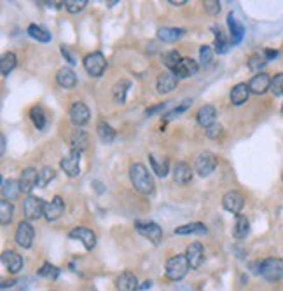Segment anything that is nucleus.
<instances>
[{
  "instance_id": "1",
  "label": "nucleus",
  "mask_w": 283,
  "mask_h": 291,
  "mask_svg": "<svg viewBox=\"0 0 283 291\" xmlns=\"http://www.w3.org/2000/svg\"><path fill=\"white\" fill-rule=\"evenodd\" d=\"M129 180H132L135 190L140 192L142 196H150L154 192V180H152L150 173L147 171V167L143 164H132V167H129Z\"/></svg>"
},
{
  "instance_id": "2",
  "label": "nucleus",
  "mask_w": 283,
  "mask_h": 291,
  "mask_svg": "<svg viewBox=\"0 0 283 291\" xmlns=\"http://www.w3.org/2000/svg\"><path fill=\"white\" fill-rule=\"evenodd\" d=\"M189 269H191V265H189L185 255L171 256V258L166 261V277L170 281H180L187 276Z\"/></svg>"
},
{
  "instance_id": "3",
  "label": "nucleus",
  "mask_w": 283,
  "mask_h": 291,
  "mask_svg": "<svg viewBox=\"0 0 283 291\" xmlns=\"http://www.w3.org/2000/svg\"><path fill=\"white\" fill-rule=\"evenodd\" d=\"M259 274L269 282L280 281L283 277V260L280 258H266L260 261Z\"/></svg>"
},
{
  "instance_id": "4",
  "label": "nucleus",
  "mask_w": 283,
  "mask_h": 291,
  "mask_svg": "<svg viewBox=\"0 0 283 291\" xmlns=\"http://www.w3.org/2000/svg\"><path fill=\"white\" fill-rule=\"evenodd\" d=\"M84 68L91 77H101L107 70V60L101 53H91L84 58Z\"/></svg>"
},
{
  "instance_id": "5",
  "label": "nucleus",
  "mask_w": 283,
  "mask_h": 291,
  "mask_svg": "<svg viewBox=\"0 0 283 291\" xmlns=\"http://www.w3.org/2000/svg\"><path fill=\"white\" fill-rule=\"evenodd\" d=\"M135 229L138 234H142L145 239H149L152 244L158 246L163 241V229L154 222H135Z\"/></svg>"
},
{
  "instance_id": "6",
  "label": "nucleus",
  "mask_w": 283,
  "mask_h": 291,
  "mask_svg": "<svg viewBox=\"0 0 283 291\" xmlns=\"http://www.w3.org/2000/svg\"><path fill=\"white\" fill-rule=\"evenodd\" d=\"M44 208H46V202L40 199V197L35 196H28L23 202V213L27 222L30 220H39V218L44 214Z\"/></svg>"
},
{
  "instance_id": "7",
  "label": "nucleus",
  "mask_w": 283,
  "mask_h": 291,
  "mask_svg": "<svg viewBox=\"0 0 283 291\" xmlns=\"http://www.w3.org/2000/svg\"><path fill=\"white\" fill-rule=\"evenodd\" d=\"M60 166L70 178L79 176V173H81V152L72 150L70 154H67L60 161Z\"/></svg>"
},
{
  "instance_id": "8",
  "label": "nucleus",
  "mask_w": 283,
  "mask_h": 291,
  "mask_svg": "<svg viewBox=\"0 0 283 291\" xmlns=\"http://www.w3.org/2000/svg\"><path fill=\"white\" fill-rule=\"evenodd\" d=\"M217 167V157L212 154V152H201L196 159V171L205 178V176H210Z\"/></svg>"
},
{
  "instance_id": "9",
  "label": "nucleus",
  "mask_w": 283,
  "mask_h": 291,
  "mask_svg": "<svg viewBox=\"0 0 283 291\" xmlns=\"http://www.w3.org/2000/svg\"><path fill=\"white\" fill-rule=\"evenodd\" d=\"M222 206L224 209L229 211V213L240 214V211H242L245 206V197L238 190H229L222 197Z\"/></svg>"
},
{
  "instance_id": "10",
  "label": "nucleus",
  "mask_w": 283,
  "mask_h": 291,
  "mask_svg": "<svg viewBox=\"0 0 283 291\" xmlns=\"http://www.w3.org/2000/svg\"><path fill=\"white\" fill-rule=\"evenodd\" d=\"M33 237H35V230H33V227L30 225V222H21L18 229H16V243H18L21 248L28 250V248H32Z\"/></svg>"
},
{
  "instance_id": "11",
  "label": "nucleus",
  "mask_w": 283,
  "mask_h": 291,
  "mask_svg": "<svg viewBox=\"0 0 283 291\" xmlns=\"http://www.w3.org/2000/svg\"><path fill=\"white\" fill-rule=\"evenodd\" d=\"M70 239H79L86 250H93V248L96 246V235L95 232L91 229H88V227H75V229L70 230L69 234Z\"/></svg>"
},
{
  "instance_id": "12",
  "label": "nucleus",
  "mask_w": 283,
  "mask_h": 291,
  "mask_svg": "<svg viewBox=\"0 0 283 291\" xmlns=\"http://www.w3.org/2000/svg\"><path fill=\"white\" fill-rule=\"evenodd\" d=\"M39 175L40 173L35 169V167H27L21 173V178H19V188L23 193H30L33 188L39 185Z\"/></svg>"
},
{
  "instance_id": "13",
  "label": "nucleus",
  "mask_w": 283,
  "mask_h": 291,
  "mask_svg": "<svg viewBox=\"0 0 283 291\" xmlns=\"http://www.w3.org/2000/svg\"><path fill=\"white\" fill-rule=\"evenodd\" d=\"M65 213V201L60 196H54L49 202H46L44 208V216L48 222H54Z\"/></svg>"
},
{
  "instance_id": "14",
  "label": "nucleus",
  "mask_w": 283,
  "mask_h": 291,
  "mask_svg": "<svg viewBox=\"0 0 283 291\" xmlns=\"http://www.w3.org/2000/svg\"><path fill=\"white\" fill-rule=\"evenodd\" d=\"M90 117H91L90 108H88L86 105L82 103V101H77V103L72 105V108H70V120H72V124H74V126L81 128V126H84L88 120H90Z\"/></svg>"
},
{
  "instance_id": "15",
  "label": "nucleus",
  "mask_w": 283,
  "mask_h": 291,
  "mask_svg": "<svg viewBox=\"0 0 283 291\" xmlns=\"http://www.w3.org/2000/svg\"><path fill=\"white\" fill-rule=\"evenodd\" d=\"M2 261H4L6 269L11 274H18L21 269H23V265H25L23 256H21L19 253L12 251V250H7V251L2 253Z\"/></svg>"
},
{
  "instance_id": "16",
  "label": "nucleus",
  "mask_w": 283,
  "mask_h": 291,
  "mask_svg": "<svg viewBox=\"0 0 283 291\" xmlns=\"http://www.w3.org/2000/svg\"><path fill=\"white\" fill-rule=\"evenodd\" d=\"M198 70H200V65H198L192 58H182L179 66L173 70V74L177 75V79H189L192 77V75H196Z\"/></svg>"
},
{
  "instance_id": "17",
  "label": "nucleus",
  "mask_w": 283,
  "mask_h": 291,
  "mask_svg": "<svg viewBox=\"0 0 283 291\" xmlns=\"http://www.w3.org/2000/svg\"><path fill=\"white\" fill-rule=\"evenodd\" d=\"M269 87H271V79H269V75L264 74V71L257 74L255 77H252V81L248 82V89H250V92H253V94H264Z\"/></svg>"
},
{
  "instance_id": "18",
  "label": "nucleus",
  "mask_w": 283,
  "mask_h": 291,
  "mask_svg": "<svg viewBox=\"0 0 283 291\" xmlns=\"http://www.w3.org/2000/svg\"><path fill=\"white\" fill-rule=\"evenodd\" d=\"M215 117H217V108H215L213 105H205V107H201L196 113L198 124L206 129L215 124Z\"/></svg>"
},
{
  "instance_id": "19",
  "label": "nucleus",
  "mask_w": 283,
  "mask_h": 291,
  "mask_svg": "<svg viewBox=\"0 0 283 291\" xmlns=\"http://www.w3.org/2000/svg\"><path fill=\"white\" fill-rule=\"evenodd\" d=\"M116 288L117 291H138V279L133 272H122L116 279Z\"/></svg>"
},
{
  "instance_id": "20",
  "label": "nucleus",
  "mask_w": 283,
  "mask_h": 291,
  "mask_svg": "<svg viewBox=\"0 0 283 291\" xmlns=\"http://www.w3.org/2000/svg\"><path fill=\"white\" fill-rule=\"evenodd\" d=\"M185 258H187L192 271L200 269L201 263H203V246H201V244L200 243L189 244L187 250H185Z\"/></svg>"
},
{
  "instance_id": "21",
  "label": "nucleus",
  "mask_w": 283,
  "mask_h": 291,
  "mask_svg": "<svg viewBox=\"0 0 283 291\" xmlns=\"http://www.w3.org/2000/svg\"><path fill=\"white\" fill-rule=\"evenodd\" d=\"M177 84H179V79L173 71H163L158 77V91L161 94H168L173 89H177Z\"/></svg>"
},
{
  "instance_id": "22",
  "label": "nucleus",
  "mask_w": 283,
  "mask_h": 291,
  "mask_svg": "<svg viewBox=\"0 0 283 291\" xmlns=\"http://www.w3.org/2000/svg\"><path fill=\"white\" fill-rule=\"evenodd\" d=\"M173 180L179 185H187L192 180V169L187 162H177L173 167Z\"/></svg>"
},
{
  "instance_id": "23",
  "label": "nucleus",
  "mask_w": 283,
  "mask_h": 291,
  "mask_svg": "<svg viewBox=\"0 0 283 291\" xmlns=\"http://www.w3.org/2000/svg\"><path fill=\"white\" fill-rule=\"evenodd\" d=\"M70 145H72V150H77V152H84L90 145V136H88L86 131L82 129H75L72 131L70 134Z\"/></svg>"
},
{
  "instance_id": "24",
  "label": "nucleus",
  "mask_w": 283,
  "mask_h": 291,
  "mask_svg": "<svg viewBox=\"0 0 283 291\" xmlns=\"http://www.w3.org/2000/svg\"><path fill=\"white\" fill-rule=\"evenodd\" d=\"M56 82L60 84L61 87H65V89H72V87H75V84H77V75H75V71L72 68L65 66V68L58 70Z\"/></svg>"
},
{
  "instance_id": "25",
  "label": "nucleus",
  "mask_w": 283,
  "mask_h": 291,
  "mask_svg": "<svg viewBox=\"0 0 283 291\" xmlns=\"http://www.w3.org/2000/svg\"><path fill=\"white\" fill-rule=\"evenodd\" d=\"M227 27H229V32H231V42H233V44H240L245 35V27L234 18L233 12L227 16Z\"/></svg>"
},
{
  "instance_id": "26",
  "label": "nucleus",
  "mask_w": 283,
  "mask_h": 291,
  "mask_svg": "<svg viewBox=\"0 0 283 291\" xmlns=\"http://www.w3.org/2000/svg\"><path fill=\"white\" fill-rule=\"evenodd\" d=\"M248 94H250V89H248V84H236V86L231 89V103L234 105V107H240V105H243L245 101L248 100Z\"/></svg>"
},
{
  "instance_id": "27",
  "label": "nucleus",
  "mask_w": 283,
  "mask_h": 291,
  "mask_svg": "<svg viewBox=\"0 0 283 291\" xmlns=\"http://www.w3.org/2000/svg\"><path fill=\"white\" fill-rule=\"evenodd\" d=\"M19 193H21V188H19V181L18 180L2 181V196H4V199H6V201L18 199Z\"/></svg>"
},
{
  "instance_id": "28",
  "label": "nucleus",
  "mask_w": 283,
  "mask_h": 291,
  "mask_svg": "<svg viewBox=\"0 0 283 291\" xmlns=\"http://www.w3.org/2000/svg\"><path fill=\"white\" fill-rule=\"evenodd\" d=\"M185 30L184 28H171V27H164L158 32V39L163 42H177L179 39H182Z\"/></svg>"
},
{
  "instance_id": "29",
  "label": "nucleus",
  "mask_w": 283,
  "mask_h": 291,
  "mask_svg": "<svg viewBox=\"0 0 283 291\" xmlns=\"http://www.w3.org/2000/svg\"><path fill=\"white\" fill-rule=\"evenodd\" d=\"M250 232V222H248L247 216L243 214H236V223L233 229V235L236 239H245Z\"/></svg>"
},
{
  "instance_id": "30",
  "label": "nucleus",
  "mask_w": 283,
  "mask_h": 291,
  "mask_svg": "<svg viewBox=\"0 0 283 291\" xmlns=\"http://www.w3.org/2000/svg\"><path fill=\"white\" fill-rule=\"evenodd\" d=\"M208 229H206L203 223L200 222H194V223H187V225H180L175 229V234L177 235H187V234H200V235H205Z\"/></svg>"
},
{
  "instance_id": "31",
  "label": "nucleus",
  "mask_w": 283,
  "mask_h": 291,
  "mask_svg": "<svg viewBox=\"0 0 283 291\" xmlns=\"http://www.w3.org/2000/svg\"><path fill=\"white\" fill-rule=\"evenodd\" d=\"M96 133H98L100 140L103 143H107V145L116 140V131H114L105 120H100L98 124H96Z\"/></svg>"
},
{
  "instance_id": "32",
  "label": "nucleus",
  "mask_w": 283,
  "mask_h": 291,
  "mask_svg": "<svg viewBox=\"0 0 283 291\" xmlns=\"http://www.w3.org/2000/svg\"><path fill=\"white\" fill-rule=\"evenodd\" d=\"M129 87H132V82H129V81H119V82H117L116 86H114V89H112L114 101H116V103H119V105L124 103Z\"/></svg>"
},
{
  "instance_id": "33",
  "label": "nucleus",
  "mask_w": 283,
  "mask_h": 291,
  "mask_svg": "<svg viewBox=\"0 0 283 291\" xmlns=\"http://www.w3.org/2000/svg\"><path fill=\"white\" fill-rule=\"evenodd\" d=\"M12 214H14V206L6 199L0 201V223H2L4 227L9 225L12 222Z\"/></svg>"
},
{
  "instance_id": "34",
  "label": "nucleus",
  "mask_w": 283,
  "mask_h": 291,
  "mask_svg": "<svg viewBox=\"0 0 283 291\" xmlns=\"http://www.w3.org/2000/svg\"><path fill=\"white\" fill-rule=\"evenodd\" d=\"M28 35L32 39H35L37 42H42V44H48L51 40V33L48 30H44L42 27H39V25H30L28 27Z\"/></svg>"
},
{
  "instance_id": "35",
  "label": "nucleus",
  "mask_w": 283,
  "mask_h": 291,
  "mask_svg": "<svg viewBox=\"0 0 283 291\" xmlns=\"http://www.w3.org/2000/svg\"><path fill=\"white\" fill-rule=\"evenodd\" d=\"M150 159V166H152V171L159 176V178H164L168 175V161L166 159H158L156 155H149Z\"/></svg>"
},
{
  "instance_id": "36",
  "label": "nucleus",
  "mask_w": 283,
  "mask_h": 291,
  "mask_svg": "<svg viewBox=\"0 0 283 291\" xmlns=\"http://www.w3.org/2000/svg\"><path fill=\"white\" fill-rule=\"evenodd\" d=\"M16 54L14 53H6L2 56V61H0V71H2L4 77H7V75L11 74L12 70H14L16 66Z\"/></svg>"
},
{
  "instance_id": "37",
  "label": "nucleus",
  "mask_w": 283,
  "mask_h": 291,
  "mask_svg": "<svg viewBox=\"0 0 283 291\" xmlns=\"http://www.w3.org/2000/svg\"><path fill=\"white\" fill-rule=\"evenodd\" d=\"M215 32V53L217 54H226L227 51H229V42H227V39L224 37V33L221 28H213Z\"/></svg>"
},
{
  "instance_id": "38",
  "label": "nucleus",
  "mask_w": 283,
  "mask_h": 291,
  "mask_svg": "<svg viewBox=\"0 0 283 291\" xmlns=\"http://www.w3.org/2000/svg\"><path fill=\"white\" fill-rule=\"evenodd\" d=\"M30 119L35 124L37 129H44L46 124H48V119H46V112L42 107H33L30 110Z\"/></svg>"
},
{
  "instance_id": "39",
  "label": "nucleus",
  "mask_w": 283,
  "mask_h": 291,
  "mask_svg": "<svg viewBox=\"0 0 283 291\" xmlns=\"http://www.w3.org/2000/svg\"><path fill=\"white\" fill-rule=\"evenodd\" d=\"M182 61V56L179 54V51H170V53H164L163 54V63L164 66H168L171 71L179 66V63Z\"/></svg>"
},
{
  "instance_id": "40",
  "label": "nucleus",
  "mask_w": 283,
  "mask_h": 291,
  "mask_svg": "<svg viewBox=\"0 0 283 291\" xmlns=\"http://www.w3.org/2000/svg\"><path fill=\"white\" fill-rule=\"evenodd\" d=\"M266 63H268V60H266L264 54H252L250 60H248V68H250L252 71L260 74V70L266 66Z\"/></svg>"
},
{
  "instance_id": "41",
  "label": "nucleus",
  "mask_w": 283,
  "mask_h": 291,
  "mask_svg": "<svg viewBox=\"0 0 283 291\" xmlns=\"http://www.w3.org/2000/svg\"><path fill=\"white\" fill-rule=\"evenodd\" d=\"M86 6H88V0H67L65 2V9L72 12V14L81 12Z\"/></svg>"
},
{
  "instance_id": "42",
  "label": "nucleus",
  "mask_w": 283,
  "mask_h": 291,
  "mask_svg": "<svg viewBox=\"0 0 283 291\" xmlns=\"http://www.w3.org/2000/svg\"><path fill=\"white\" fill-rule=\"evenodd\" d=\"M269 91H271L274 96L283 94V74L274 75V79H271V87H269Z\"/></svg>"
},
{
  "instance_id": "43",
  "label": "nucleus",
  "mask_w": 283,
  "mask_h": 291,
  "mask_svg": "<svg viewBox=\"0 0 283 291\" xmlns=\"http://www.w3.org/2000/svg\"><path fill=\"white\" fill-rule=\"evenodd\" d=\"M54 176H56V173H54L53 167H44L39 175V185L40 187H46V185H49L51 180H54Z\"/></svg>"
},
{
  "instance_id": "44",
  "label": "nucleus",
  "mask_w": 283,
  "mask_h": 291,
  "mask_svg": "<svg viewBox=\"0 0 283 291\" xmlns=\"http://www.w3.org/2000/svg\"><path fill=\"white\" fill-rule=\"evenodd\" d=\"M192 105V100H185L180 107H177V108H173L171 112H168L166 115H164V120H171L173 117H177V115H180V113H184L185 110H187L189 107Z\"/></svg>"
},
{
  "instance_id": "45",
  "label": "nucleus",
  "mask_w": 283,
  "mask_h": 291,
  "mask_svg": "<svg viewBox=\"0 0 283 291\" xmlns=\"http://www.w3.org/2000/svg\"><path fill=\"white\" fill-rule=\"evenodd\" d=\"M39 274L42 277H48V279H56L58 277V274H60V271H58L54 265H51V263H44L42 265V269L39 271Z\"/></svg>"
},
{
  "instance_id": "46",
  "label": "nucleus",
  "mask_w": 283,
  "mask_h": 291,
  "mask_svg": "<svg viewBox=\"0 0 283 291\" xmlns=\"http://www.w3.org/2000/svg\"><path fill=\"white\" fill-rule=\"evenodd\" d=\"M212 47L210 45H203V47L200 49V61L203 66H208L210 63H212Z\"/></svg>"
},
{
  "instance_id": "47",
  "label": "nucleus",
  "mask_w": 283,
  "mask_h": 291,
  "mask_svg": "<svg viewBox=\"0 0 283 291\" xmlns=\"http://www.w3.org/2000/svg\"><path fill=\"white\" fill-rule=\"evenodd\" d=\"M203 6H205V9L208 11L212 16H215V14H219V12H221V2H219V0H206Z\"/></svg>"
},
{
  "instance_id": "48",
  "label": "nucleus",
  "mask_w": 283,
  "mask_h": 291,
  "mask_svg": "<svg viewBox=\"0 0 283 291\" xmlns=\"http://www.w3.org/2000/svg\"><path fill=\"white\" fill-rule=\"evenodd\" d=\"M221 131H222V126L215 122L213 126H210V128L206 129V136H208V138H212V140H215V138H219V134H221Z\"/></svg>"
},
{
  "instance_id": "49",
  "label": "nucleus",
  "mask_w": 283,
  "mask_h": 291,
  "mask_svg": "<svg viewBox=\"0 0 283 291\" xmlns=\"http://www.w3.org/2000/svg\"><path fill=\"white\" fill-rule=\"evenodd\" d=\"M166 107H168V103H159V105H156V107H150V108H147V110H145V115H147V117H152L154 113L164 110Z\"/></svg>"
},
{
  "instance_id": "50",
  "label": "nucleus",
  "mask_w": 283,
  "mask_h": 291,
  "mask_svg": "<svg viewBox=\"0 0 283 291\" xmlns=\"http://www.w3.org/2000/svg\"><path fill=\"white\" fill-rule=\"evenodd\" d=\"M61 54H63V58H67V61H69L70 65H75V63H77V61H75V58L70 54L69 47H65V45H61Z\"/></svg>"
},
{
  "instance_id": "51",
  "label": "nucleus",
  "mask_w": 283,
  "mask_h": 291,
  "mask_svg": "<svg viewBox=\"0 0 283 291\" xmlns=\"http://www.w3.org/2000/svg\"><path fill=\"white\" fill-rule=\"evenodd\" d=\"M264 56H266V60H273V58H278V51L266 49L264 51Z\"/></svg>"
},
{
  "instance_id": "52",
  "label": "nucleus",
  "mask_w": 283,
  "mask_h": 291,
  "mask_svg": "<svg viewBox=\"0 0 283 291\" xmlns=\"http://www.w3.org/2000/svg\"><path fill=\"white\" fill-rule=\"evenodd\" d=\"M0 141H2V149H0V154L4 155V152H6V136H4V134L0 136Z\"/></svg>"
},
{
  "instance_id": "53",
  "label": "nucleus",
  "mask_w": 283,
  "mask_h": 291,
  "mask_svg": "<svg viewBox=\"0 0 283 291\" xmlns=\"http://www.w3.org/2000/svg\"><path fill=\"white\" fill-rule=\"evenodd\" d=\"M168 2H170L171 6H184L185 0H168Z\"/></svg>"
},
{
  "instance_id": "54",
  "label": "nucleus",
  "mask_w": 283,
  "mask_h": 291,
  "mask_svg": "<svg viewBox=\"0 0 283 291\" xmlns=\"http://www.w3.org/2000/svg\"><path fill=\"white\" fill-rule=\"evenodd\" d=\"M150 286H152V282H150V281H145V282H143V284L140 286V289H147V288H150Z\"/></svg>"
},
{
  "instance_id": "55",
  "label": "nucleus",
  "mask_w": 283,
  "mask_h": 291,
  "mask_svg": "<svg viewBox=\"0 0 283 291\" xmlns=\"http://www.w3.org/2000/svg\"><path fill=\"white\" fill-rule=\"evenodd\" d=\"M281 112H283V105H281Z\"/></svg>"
}]
</instances>
